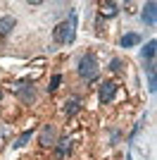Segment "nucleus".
Returning a JSON list of instances; mask_svg holds the SVG:
<instances>
[{"label":"nucleus","mask_w":157,"mask_h":160,"mask_svg":"<svg viewBox=\"0 0 157 160\" xmlns=\"http://www.w3.org/2000/svg\"><path fill=\"white\" fill-rule=\"evenodd\" d=\"M76 72L83 81H95L98 79L100 65H98V60H95V55H91V53L81 55V58H78V65H76Z\"/></svg>","instance_id":"f257e3e1"},{"label":"nucleus","mask_w":157,"mask_h":160,"mask_svg":"<svg viewBox=\"0 0 157 160\" xmlns=\"http://www.w3.org/2000/svg\"><path fill=\"white\" fill-rule=\"evenodd\" d=\"M52 38H55V43H64V46H69V43H74V38H76V19H64L59 22L57 27L52 29Z\"/></svg>","instance_id":"f03ea898"},{"label":"nucleus","mask_w":157,"mask_h":160,"mask_svg":"<svg viewBox=\"0 0 157 160\" xmlns=\"http://www.w3.org/2000/svg\"><path fill=\"white\" fill-rule=\"evenodd\" d=\"M140 19H143L148 27H155V24H157V5L152 2V0L148 2V5H145L143 14H140Z\"/></svg>","instance_id":"423d86ee"},{"label":"nucleus","mask_w":157,"mask_h":160,"mask_svg":"<svg viewBox=\"0 0 157 160\" xmlns=\"http://www.w3.org/2000/svg\"><path fill=\"white\" fill-rule=\"evenodd\" d=\"M155 48H157V43H155V41H148V46H145L143 50H140V55H143L145 60H152V58H155Z\"/></svg>","instance_id":"ddd939ff"},{"label":"nucleus","mask_w":157,"mask_h":160,"mask_svg":"<svg viewBox=\"0 0 157 160\" xmlns=\"http://www.w3.org/2000/svg\"><path fill=\"white\" fill-rule=\"evenodd\" d=\"M148 74H150L148 88H150V93H155V91H157V77H155V65H152V62H150V67H148Z\"/></svg>","instance_id":"f8f14e48"},{"label":"nucleus","mask_w":157,"mask_h":160,"mask_svg":"<svg viewBox=\"0 0 157 160\" xmlns=\"http://www.w3.org/2000/svg\"><path fill=\"white\" fill-rule=\"evenodd\" d=\"M59 84H62V74H55V77L50 79V84H48V91H57Z\"/></svg>","instance_id":"2eb2a0df"},{"label":"nucleus","mask_w":157,"mask_h":160,"mask_svg":"<svg viewBox=\"0 0 157 160\" xmlns=\"http://www.w3.org/2000/svg\"><path fill=\"white\" fill-rule=\"evenodd\" d=\"M55 141H57V129L52 127V124H45V127L40 129L38 143H40L43 148H50V146H55Z\"/></svg>","instance_id":"7ed1b4c3"},{"label":"nucleus","mask_w":157,"mask_h":160,"mask_svg":"<svg viewBox=\"0 0 157 160\" xmlns=\"http://www.w3.org/2000/svg\"><path fill=\"white\" fill-rule=\"evenodd\" d=\"M0 98H2V91H0Z\"/></svg>","instance_id":"f3484780"},{"label":"nucleus","mask_w":157,"mask_h":160,"mask_svg":"<svg viewBox=\"0 0 157 160\" xmlns=\"http://www.w3.org/2000/svg\"><path fill=\"white\" fill-rule=\"evenodd\" d=\"M110 69H112V72H119V69H121V60H117V58H114V60L110 62Z\"/></svg>","instance_id":"dca6fc26"},{"label":"nucleus","mask_w":157,"mask_h":160,"mask_svg":"<svg viewBox=\"0 0 157 160\" xmlns=\"http://www.w3.org/2000/svg\"><path fill=\"white\" fill-rule=\"evenodd\" d=\"M17 27V19H14L12 14H5V17H0V36H7V33H12V29Z\"/></svg>","instance_id":"6e6552de"},{"label":"nucleus","mask_w":157,"mask_h":160,"mask_svg":"<svg viewBox=\"0 0 157 160\" xmlns=\"http://www.w3.org/2000/svg\"><path fill=\"white\" fill-rule=\"evenodd\" d=\"M74 141L72 139H57L55 141V160H64L67 155L72 153Z\"/></svg>","instance_id":"20e7f679"},{"label":"nucleus","mask_w":157,"mask_h":160,"mask_svg":"<svg viewBox=\"0 0 157 160\" xmlns=\"http://www.w3.org/2000/svg\"><path fill=\"white\" fill-rule=\"evenodd\" d=\"M140 33H136V31H129V33H124V36H121V41H119V43H121V48H133V46H138V43H140Z\"/></svg>","instance_id":"1a4fd4ad"},{"label":"nucleus","mask_w":157,"mask_h":160,"mask_svg":"<svg viewBox=\"0 0 157 160\" xmlns=\"http://www.w3.org/2000/svg\"><path fill=\"white\" fill-rule=\"evenodd\" d=\"M14 93H17V98H19V100H24V103H31V100L36 98L33 86H24V84H17V86H14Z\"/></svg>","instance_id":"0eeeda50"},{"label":"nucleus","mask_w":157,"mask_h":160,"mask_svg":"<svg viewBox=\"0 0 157 160\" xmlns=\"http://www.w3.org/2000/svg\"><path fill=\"white\" fill-rule=\"evenodd\" d=\"M29 139H31V129L21 134V136H19V139H17V141H14L12 146H14V148H24V146H26V141H29Z\"/></svg>","instance_id":"4468645a"},{"label":"nucleus","mask_w":157,"mask_h":160,"mask_svg":"<svg viewBox=\"0 0 157 160\" xmlns=\"http://www.w3.org/2000/svg\"><path fill=\"white\" fill-rule=\"evenodd\" d=\"M114 93H117V84L114 81H105L102 86H100V93H98V100L102 103V105H107L112 98H114Z\"/></svg>","instance_id":"39448f33"},{"label":"nucleus","mask_w":157,"mask_h":160,"mask_svg":"<svg viewBox=\"0 0 157 160\" xmlns=\"http://www.w3.org/2000/svg\"><path fill=\"white\" fill-rule=\"evenodd\" d=\"M78 110H81V100H78V98H69L64 103V115H69V117H74Z\"/></svg>","instance_id":"9d476101"},{"label":"nucleus","mask_w":157,"mask_h":160,"mask_svg":"<svg viewBox=\"0 0 157 160\" xmlns=\"http://www.w3.org/2000/svg\"><path fill=\"white\" fill-rule=\"evenodd\" d=\"M117 12H119V5H117V2H105L102 10H100V14H102V17H107V19H112Z\"/></svg>","instance_id":"9b49d317"}]
</instances>
